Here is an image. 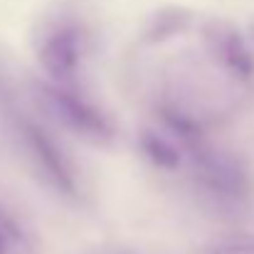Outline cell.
<instances>
[{
  "label": "cell",
  "mask_w": 254,
  "mask_h": 254,
  "mask_svg": "<svg viewBox=\"0 0 254 254\" xmlns=\"http://www.w3.org/2000/svg\"><path fill=\"white\" fill-rule=\"evenodd\" d=\"M37 89L42 104L74 136L94 146L114 143V124L99 106H94L91 101H86L84 96H79L74 89H67L64 84H40Z\"/></svg>",
  "instance_id": "cell-1"
},
{
  "label": "cell",
  "mask_w": 254,
  "mask_h": 254,
  "mask_svg": "<svg viewBox=\"0 0 254 254\" xmlns=\"http://www.w3.org/2000/svg\"><path fill=\"white\" fill-rule=\"evenodd\" d=\"M20 136H22L25 151L35 161V168L45 175V180L62 195L77 197L79 195L77 175H74V168L69 166L67 156L62 153V148L57 146V141L45 128H40L35 121H27V119L20 121Z\"/></svg>",
  "instance_id": "cell-2"
},
{
  "label": "cell",
  "mask_w": 254,
  "mask_h": 254,
  "mask_svg": "<svg viewBox=\"0 0 254 254\" xmlns=\"http://www.w3.org/2000/svg\"><path fill=\"white\" fill-rule=\"evenodd\" d=\"M190 153L195 163V175L205 190L225 200H242L247 195V175L230 156L212 151L207 143L192 148Z\"/></svg>",
  "instance_id": "cell-3"
},
{
  "label": "cell",
  "mask_w": 254,
  "mask_h": 254,
  "mask_svg": "<svg viewBox=\"0 0 254 254\" xmlns=\"http://www.w3.org/2000/svg\"><path fill=\"white\" fill-rule=\"evenodd\" d=\"M82 32L72 25L57 27L52 30L40 50H37V62L42 67V72L52 79V84H69L82 64Z\"/></svg>",
  "instance_id": "cell-4"
},
{
  "label": "cell",
  "mask_w": 254,
  "mask_h": 254,
  "mask_svg": "<svg viewBox=\"0 0 254 254\" xmlns=\"http://www.w3.org/2000/svg\"><path fill=\"white\" fill-rule=\"evenodd\" d=\"M205 40L217 60V64L235 77L237 82H252L254 79V55L245 40V35L225 20H212L205 27Z\"/></svg>",
  "instance_id": "cell-5"
},
{
  "label": "cell",
  "mask_w": 254,
  "mask_h": 254,
  "mask_svg": "<svg viewBox=\"0 0 254 254\" xmlns=\"http://www.w3.org/2000/svg\"><path fill=\"white\" fill-rule=\"evenodd\" d=\"M0 254H40L27 230L0 205Z\"/></svg>",
  "instance_id": "cell-6"
},
{
  "label": "cell",
  "mask_w": 254,
  "mask_h": 254,
  "mask_svg": "<svg viewBox=\"0 0 254 254\" xmlns=\"http://www.w3.org/2000/svg\"><path fill=\"white\" fill-rule=\"evenodd\" d=\"M161 121L166 124V128L188 151H192V148H197V146L205 143V136H202V128L197 126V121L192 116L178 111L175 106H163L161 109Z\"/></svg>",
  "instance_id": "cell-7"
},
{
  "label": "cell",
  "mask_w": 254,
  "mask_h": 254,
  "mask_svg": "<svg viewBox=\"0 0 254 254\" xmlns=\"http://www.w3.org/2000/svg\"><path fill=\"white\" fill-rule=\"evenodd\" d=\"M190 12L183 10V7H166L161 12L153 15L148 30H146V40L151 45H158V42H166L170 37L180 35L188 25H190Z\"/></svg>",
  "instance_id": "cell-8"
},
{
  "label": "cell",
  "mask_w": 254,
  "mask_h": 254,
  "mask_svg": "<svg viewBox=\"0 0 254 254\" xmlns=\"http://www.w3.org/2000/svg\"><path fill=\"white\" fill-rule=\"evenodd\" d=\"M138 146H141V153H143L156 168L175 170L180 166V153H178V148L170 143L168 138H163L161 133L143 131L141 138H138Z\"/></svg>",
  "instance_id": "cell-9"
},
{
  "label": "cell",
  "mask_w": 254,
  "mask_h": 254,
  "mask_svg": "<svg viewBox=\"0 0 254 254\" xmlns=\"http://www.w3.org/2000/svg\"><path fill=\"white\" fill-rule=\"evenodd\" d=\"M205 254H254V242H220Z\"/></svg>",
  "instance_id": "cell-10"
},
{
  "label": "cell",
  "mask_w": 254,
  "mask_h": 254,
  "mask_svg": "<svg viewBox=\"0 0 254 254\" xmlns=\"http://www.w3.org/2000/svg\"><path fill=\"white\" fill-rule=\"evenodd\" d=\"M252 37H254V25H252Z\"/></svg>",
  "instance_id": "cell-11"
}]
</instances>
